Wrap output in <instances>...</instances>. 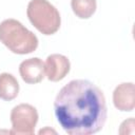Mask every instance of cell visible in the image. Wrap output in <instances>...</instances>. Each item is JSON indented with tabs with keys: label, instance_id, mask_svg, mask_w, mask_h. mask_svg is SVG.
Here are the masks:
<instances>
[{
	"label": "cell",
	"instance_id": "3957f363",
	"mask_svg": "<svg viewBox=\"0 0 135 135\" xmlns=\"http://www.w3.org/2000/svg\"><path fill=\"white\" fill-rule=\"evenodd\" d=\"M26 15L33 26L45 36L53 35L60 28V14L47 0H31L27 4Z\"/></svg>",
	"mask_w": 135,
	"mask_h": 135
},
{
	"label": "cell",
	"instance_id": "8fae6325",
	"mask_svg": "<svg viewBox=\"0 0 135 135\" xmlns=\"http://www.w3.org/2000/svg\"><path fill=\"white\" fill-rule=\"evenodd\" d=\"M38 133H39V134H45V133H54V134H56V131L51 130V129H49V128H45V129H43V130H40Z\"/></svg>",
	"mask_w": 135,
	"mask_h": 135
},
{
	"label": "cell",
	"instance_id": "ba28073f",
	"mask_svg": "<svg viewBox=\"0 0 135 135\" xmlns=\"http://www.w3.org/2000/svg\"><path fill=\"white\" fill-rule=\"evenodd\" d=\"M19 94V83L14 75L9 73L0 74V99L11 101Z\"/></svg>",
	"mask_w": 135,
	"mask_h": 135
},
{
	"label": "cell",
	"instance_id": "277c9868",
	"mask_svg": "<svg viewBox=\"0 0 135 135\" xmlns=\"http://www.w3.org/2000/svg\"><path fill=\"white\" fill-rule=\"evenodd\" d=\"M12 130L11 134L32 135L38 122V112L35 107L30 103H20L11 111Z\"/></svg>",
	"mask_w": 135,
	"mask_h": 135
},
{
	"label": "cell",
	"instance_id": "52a82bcc",
	"mask_svg": "<svg viewBox=\"0 0 135 135\" xmlns=\"http://www.w3.org/2000/svg\"><path fill=\"white\" fill-rule=\"evenodd\" d=\"M114 107L121 112H132L135 108V86L133 82H122L113 92Z\"/></svg>",
	"mask_w": 135,
	"mask_h": 135
},
{
	"label": "cell",
	"instance_id": "7a4b0ae2",
	"mask_svg": "<svg viewBox=\"0 0 135 135\" xmlns=\"http://www.w3.org/2000/svg\"><path fill=\"white\" fill-rule=\"evenodd\" d=\"M0 42L11 52L19 55L33 53L38 47L37 36L13 18L0 22Z\"/></svg>",
	"mask_w": 135,
	"mask_h": 135
},
{
	"label": "cell",
	"instance_id": "5b68a950",
	"mask_svg": "<svg viewBox=\"0 0 135 135\" xmlns=\"http://www.w3.org/2000/svg\"><path fill=\"white\" fill-rule=\"evenodd\" d=\"M45 76L50 81L57 82L62 80L70 72L71 63L66 56L61 54H51L45 62Z\"/></svg>",
	"mask_w": 135,
	"mask_h": 135
},
{
	"label": "cell",
	"instance_id": "9c48e42d",
	"mask_svg": "<svg viewBox=\"0 0 135 135\" xmlns=\"http://www.w3.org/2000/svg\"><path fill=\"white\" fill-rule=\"evenodd\" d=\"M71 7L76 17L89 19L96 12L97 3L96 0H71Z\"/></svg>",
	"mask_w": 135,
	"mask_h": 135
},
{
	"label": "cell",
	"instance_id": "30bf717a",
	"mask_svg": "<svg viewBox=\"0 0 135 135\" xmlns=\"http://www.w3.org/2000/svg\"><path fill=\"white\" fill-rule=\"evenodd\" d=\"M135 120L133 117H130L129 119H126L120 124V128L118 130L119 134H134L135 132Z\"/></svg>",
	"mask_w": 135,
	"mask_h": 135
},
{
	"label": "cell",
	"instance_id": "6da1fadb",
	"mask_svg": "<svg viewBox=\"0 0 135 135\" xmlns=\"http://www.w3.org/2000/svg\"><path fill=\"white\" fill-rule=\"evenodd\" d=\"M54 113L65 133L95 134L102 130L107 120L105 97L103 92L89 80H71L57 94Z\"/></svg>",
	"mask_w": 135,
	"mask_h": 135
},
{
	"label": "cell",
	"instance_id": "8992f818",
	"mask_svg": "<svg viewBox=\"0 0 135 135\" xmlns=\"http://www.w3.org/2000/svg\"><path fill=\"white\" fill-rule=\"evenodd\" d=\"M19 74L25 83H39L45 77L44 62L38 57L25 59L19 65Z\"/></svg>",
	"mask_w": 135,
	"mask_h": 135
}]
</instances>
